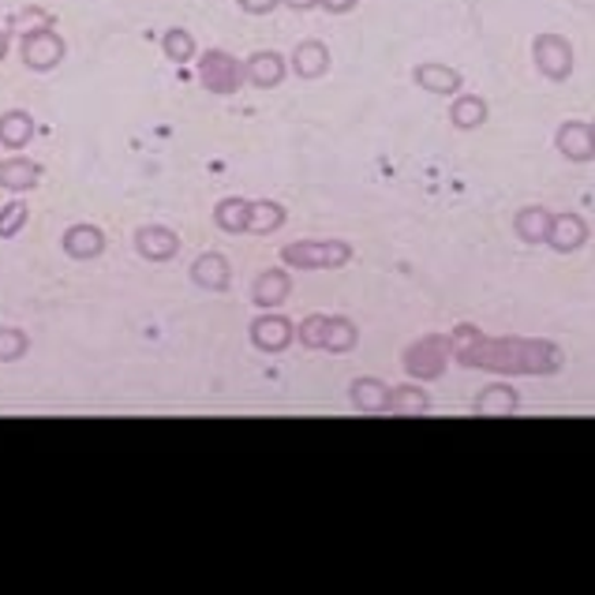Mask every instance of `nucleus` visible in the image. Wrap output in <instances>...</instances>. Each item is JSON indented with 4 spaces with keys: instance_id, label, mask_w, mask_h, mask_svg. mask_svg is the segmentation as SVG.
Wrapping results in <instances>:
<instances>
[{
    "instance_id": "nucleus-15",
    "label": "nucleus",
    "mask_w": 595,
    "mask_h": 595,
    "mask_svg": "<svg viewBox=\"0 0 595 595\" xmlns=\"http://www.w3.org/2000/svg\"><path fill=\"white\" fill-rule=\"evenodd\" d=\"M34 132H38V124H34L27 109H8V113H0V147L4 150L30 147Z\"/></svg>"
},
{
    "instance_id": "nucleus-22",
    "label": "nucleus",
    "mask_w": 595,
    "mask_h": 595,
    "mask_svg": "<svg viewBox=\"0 0 595 595\" xmlns=\"http://www.w3.org/2000/svg\"><path fill=\"white\" fill-rule=\"evenodd\" d=\"M356 342H360V330H356V322L345 319V314H330L322 348H326V352H352Z\"/></svg>"
},
{
    "instance_id": "nucleus-7",
    "label": "nucleus",
    "mask_w": 595,
    "mask_h": 595,
    "mask_svg": "<svg viewBox=\"0 0 595 595\" xmlns=\"http://www.w3.org/2000/svg\"><path fill=\"white\" fill-rule=\"evenodd\" d=\"M135 251L147 262H173L181 255V236L169 225H139L135 228Z\"/></svg>"
},
{
    "instance_id": "nucleus-20",
    "label": "nucleus",
    "mask_w": 595,
    "mask_h": 595,
    "mask_svg": "<svg viewBox=\"0 0 595 595\" xmlns=\"http://www.w3.org/2000/svg\"><path fill=\"white\" fill-rule=\"evenodd\" d=\"M288 221V210L282 207V202L274 199H251V221H248V233L255 236H270L277 233Z\"/></svg>"
},
{
    "instance_id": "nucleus-32",
    "label": "nucleus",
    "mask_w": 595,
    "mask_h": 595,
    "mask_svg": "<svg viewBox=\"0 0 595 595\" xmlns=\"http://www.w3.org/2000/svg\"><path fill=\"white\" fill-rule=\"evenodd\" d=\"M285 8H293V12H308V8H314L319 0H282Z\"/></svg>"
},
{
    "instance_id": "nucleus-27",
    "label": "nucleus",
    "mask_w": 595,
    "mask_h": 595,
    "mask_svg": "<svg viewBox=\"0 0 595 595\" xmlns=\"http://www.w3.org/2000/svg\"><path fill=\"white\" fill-rule=\"evenodd\" d=\"M30 207L23 199H12L8 207H0V240H15V236L27 228Z\"/></svg>"
},
{
    "instance_id": "nucleus-18",
    "label": "nucleus",
    "mask_w": 595,
    "mask_h": 595,
    "mask_svg": "<svg viewBox=\"0 0 595 595\" xmlns=\"http://www.w3.org/2000/svg\"><path fill=\"white\" fill-rule=\"evenodd\" d=\"M248 221H251V199H244V195H225V199H218L214 207V225L221 233H248Z\"/></svg>"
},
{
    "instance_id": "nucleus-19",
    "label": "nucleus",
    "mask_w": 595,
    "mask_h": 595,
    "mask_svg": "<svg viewBox=\"0 0 595 595\" xmlns=\"http://www.w3.org/2000/svg\"><path fill=\"white\" fill-rule=\"evenodd\" d=\"M446 342L442 337H427V342H420L412 348V356H408V371L420 379H435L442 371V360H446Z\"/></svg>"
},
{
    "instance_id": "nucleus-14",
    "label": "nucleus",
    "mask_w": 595,
    "mask_h": 595,
    "mask_svg": "<svg viewBox=\"0 0 595 595\" xmlns=\"http://www.w3.org/2000/svg\"><path fill=\"white\" fill-rule=\"evenodd\" d=\"M555 147L562 150L569 161H592L595 158V139L592 127L581 121H566L555 135Z\"/></svg>"
},
{
    "instance_id": "nucleus-9",
    "label": "nucleus",
    "mask_w": 595,
    "mask_h": 595,
    "mask_svg": "<svg viewBox=\"0 0 595 595\" xmlns=\"http://www.w3.org/2000/svg\"><path fill=\"white\" fill-rule=\"evenodd\" d=\"M188 274L202 293H228V285H233V266H228V259L221 251H202L191 262Z\"/></svg>"
},
{
    "instance_id": "nucleus-6",
    "label": "nucleus",
    "mask_w": 595,
    "mask_h": 595,
    "mask_svg": "<svg viewBox=\"0 0 595 595\" xmlns=\"http://www.w3.org/2000/svg\"><path fill=\"white\" fill-rule=\"evenodd\" d=\"M61 248L67 259L75 262H95L106 255L109 240H106V228L90 225V221H79V225H67L64 236H61Z\"/></svg>"
},
{
    "instance_id": "nucleus-24",
    "label": "nucleus",
    "mask_w": 595,
    "mask_h": 595,
    "mask_svg": "<svg viewBox=\"0 0 595 595\" xmlns=\"http://www.w3.org/2000/svg\"><path fill=\"white\" fill-rule=\"evenodd\" d=\"M161 49H165V57L173 64H188L199 57V46H195L191 30H184V27H169L161 34Z\"/></svg>"
},
{
    "instance_id": "nucleus-5",
    "label": "nucleus",
    "mask_w": 595,
    "mask_h": 595,
    "mask_svg": "<svg viewBox=\"0 0 595 595\" xmlns=\"http://www.w3.org/2000/svg\"><path fill=\"white\" fill-rule=\"evenodd\" d=\"M248 337H251V345L259 348V352L274 356V352H285V348L296 342V326L285 319V314L262 311L259 319L248 326Z\"/></svg>"
},
{
    "instance_id": "nucleus-10",
    "label": "nucleus",
    "mask_w": 595,
    "mask_h": 595,
    "mask_svg": "<svg viewBox=\"0 0 595 595\" xmlns=\"http://www.w3.org/2000/svg\"><path fill=\"white\" fill-rule=\"evenodd\" d=\"M288 293H293V277H288V270H277V266L262 270L251 285V303L259 311H277L288 300Z\"/></svg>"
},
{
    "instance_id": "nucleus-16",
    "label": "nucleus",
    "mask_w": 595,
    "mask_h": 595,
    "mask_svg": "<svg viewBox=\"0 0 595 595\" xmlns=\"http://www.w3.org/2000/svg\"><path fill=\"white\" fill-rule=\"evenodd\" d=\"M348 397H352V405L360 408V412L379 416V412H389V397H394V389H389L382 379H352Z\"/></svg>"
},
{
    "instance_id": "nucleus-28",
    "label": "nucleus",
    "mask_w": 595,
    "mask_h": 595,
    "mask_svg": "<svg viewBox=\"0 0 595 595\" xmlns=\"http://www.w3.org/2000/svg\"><path fill=\"white\" fill-rule=\"evenodd\" d=\"M30 352V334L20 326H0V363H15Z\"/></svg>"
},
{
    "instance_id": "nucleus-11",
    "label": "nucleus",
    "mask_w": 595,
    "mask_h": 595,
    "mask_svg": "<svg viewBox=\"0 0 595 595\" xmlns=\"http://www.w3.org/2000/svg\"><path fill=\"white\" fill-rule=\"evenodd\" d=\"M41 184V165L23 154H12L0 161V188L12 195H27Z\"/></svg>"
},
{
    "instance_id": "nucleus-8",
    "label": "nucleus",
    "mask_w": 595,
    "mask_h": 595,
    "mask_svg": "<svg viewBox=\"0 0 595 595\" xmlns=\"http://www.w3.org/2000/svg\"><path fill=\"white\" fill-rule=\"evenodd\" d=\"M288 75V57H282L277 49H259L244 61V83L259 90H274Z\"/></svg>"
},
{
    "instance_id": "nucleus-33",
    "label": "nucleus",
    "mask_w": 595,
    "mask_h": 595,
    "mask_svg": "<svg viewBox=\"0 0 595 595\" xmlns=\"http://www.w3.org/2000/svg\"><path fill=\"white\" fill-rule=\"evenodd\" d=\"M8 57V30H0V61Z\"/></svg>"
},
{
    "instance_id": "nucleus-21",
    "label": "nucleus",
    "mask_w": 595,
    "mask_h": 595,
    "mask_svg": "<svg viewBox=\"0 0 595 595\" xmlns=\"http://www.w3.org/2000/svg\"><path fill=\"white\" fill-rule=\"evenodd\" d=\"M550 210H543V207H529V210H521V214L513 218V228H517V236H521L524 244H547V233H550Z\"/></svg>"
},
{
    "instance_id": "nucleus-26",
    "label": "nucleus",
    "mask_w": 595,
    "mask_h": 595,
    "mask_svg": "<svg viewBox=\"0 0 595 595\" xmlns=\"http://www.w3.org/2000/svg\"><path fill=\"white\" fill-rule=\"evenodd\" d=\"M427 408H431V397L423 394L420 386H397L394 397H389V412L397 416H420L427 412Z\"/></svg>"
},
{
    "instance_id": "nucleus-31",
    "label": "nucleus",
    "mask_w": 595,
    "mask_h": 595,
    "mask_svg": "<svg viewBox=\"0 0 595 595\" xmlns=\"http://www.w3.org/2000/svg\"><path fill=\"white\" fill-rule=\"evenodd\" d=\"M356 4H360V0H319V8H326L330 15H345L352 12Z\"/></svg>"
},
{
    "instance_id": "nucleus-34",
    "label": "nucleus",
    "mask_w": 595,
    "mask_h": 595,
    "mask_svg": "<svg viewBox=\"0 0 595 595\" xmlns=\"http://www.w3.org/2000/svg\"><path fill=\"white\" fill-rule=\"evenodd\" d=\"M588 127H592V139H595V121H592V124H588Z\"/></svg>"
},
{
    "instance_id": "nucleus-4",
    "label": "nucleus",
    "mask_w": 595,
    "mask_h": 595,
    "mask_svg": "<svg viewBox=\"0 0 595 595\" xmlns=\"http://www.w3.org/2000/svg\"><path fill=\"white\" fill-rule=\"evenodd\" d=\"M532 57L535 67L555 83L569 79V72H573V46H569L562 34H540L532 46Z\"/></svg>"
},
{
    "instance_id": "nucleus-29",
    "label": "nucleus",
    "mask_w": 595,
    "mask_h": 595,
    "mask_svg": "<svg viewBox=\"0 0 595 595\" xmlns=\"http://www.w3.org/2000/svg\"><path fill=\"white\" fill-rule=\"evenodd\" d=\"M326 319L330 314H308V319L296 326V337H300L303 348H322V337H326Z\"/></svg>"
},
{
    "instance_id": "nucleus-12",
    "label": "nucleus",
    "mask_w": 595,
    "mask_h": 595,
    "mask_svg": "<svg viewBox=\"0 0 595 595\" xmlns=\"http://www.w3.org/2000/svg\"><path fill=\"white\" fill-rule=\"evenodd\" d=\"M288 67H293L300 79H322V75L330 72V49L322 46L319 38H308L300 41V46L293 49V57H288Z\"/></svg>"
},
{
    "instance_id": "nucleus-1",
    "label": "nucleus",
    "mask_w": 595,
    "mask_h": 595,
    "mask_svg": "<svg viewBox=\"0 0 595 595\" xmlns=\"http://www.w3.org/2000/svg\"><path fill=\"white\" fill-rule=\"evenodd\" d=\"M352 259L348 240H293L282 248L288 270H337Z\"/></svg>"
},
{
    "instance_id": "nucleus-23",
    "label": "nucleus",
    "mask_w": 595,
    "mask_h": 595,
    "mask_svg": "<svg viewBox=\"0 0 595 595\" xmlns=\"http://www.w3.org/2000/svg\"><path fill=\"white\" fill-rule=\"evenodd\" d=\"M449 121L461 127V132H472V127L487 121V101L480 95H457L454 109H449Z\"/></svg>"
},
{
    "instance_id": "nucleus-25",
    "label": "nucleus",
    "mask_w": 595,
    "mask_h": 595,
    "mask_svg": "<svg viewBox=\"0 0 595 595\" xmlns=\"http://www.w3.org/2000/svg\"><path fill=\"white\" fill-rule=\"evenodd\" d=\"M517 394L509 386H487L480 397H475V412L480 416H509L517 412Z\"/></svg>"
},
{
    "instance_id": "nucleus-30",
    "label": "nucleus",
    "mask_w": 595,
    "mask_h": 595,
    "mask_svg": "<svg viewBox=\"0 0 595 595\" xmlns=\"http://www.w3.org/2000/svg\"><path fill=\"white\" fill-rule=\"evenodd\" d=\"M236 4H240L248 15H270L282 0H236Z\"/></svg>"
},
{
    "instance_id": "nucleus-17",
    "label": "nucleus",
    "mask_w": 595,
    "mask_h": 595,
    "mask_svg": "<svg viewBox=\"0 0 595 595\" xmlns=\"http://www.w3.org/2000/svg\"><path fill=\"white\" fill-rule=\"evenodd\" d=\"M412 79L420 83L423 90H431V95H457V90H461V72L449 64H438V61L420 64L412 72Z\"/></svg>"
},
{
    "instance_id": "nucleus-3",
    "label": "nucleus",
    "mask_w": 595,
    "mask_h": 595,
    "mask_svg": "<svg viewBox=\"0 0 595 595\" xmlns=\"http://www.w3.org/2000/svg\"><path fill=\"white\" fill-rule=\"evenodd\" d=\"M64 53H67V46H64L61 30H53L49 23L46 27H30L20 38V57L30 72H53V67L64 61Z\"/></svg>"
},
{
    "instance_id": "nucleus-13",
    "label": "nucleus",
    "mask_w": 595,
    "mask_h": 595,
    "mask_svg": "<svg viewBox=\"0 0 595 595\" xmlns=\"http://www.w3.org/2000/svg\"><path fill=\"white\" fill-rule=\"evenodd\" d=\"M588 240V225H584L581 214H555L550 218V233H547V244L555 251H577L581 244Z\"/></svg>"
},
{
    "instance_id": "nucleus-2",
    "label": "nucleus",
    "mask_w": 595,
    "mask_h": 595,
    "mask_svg": "<svg viewBox=\"0 0 595 595\" xmlns=\"http://www.w3.org/2000/svg\"><path fill=\"white\" fill-rule=\"evenodd\" d=\"M199 83L210 95H236L244 87V61L225 49H207L199 53Z\"/></svg>"
}]
</instances>
